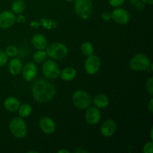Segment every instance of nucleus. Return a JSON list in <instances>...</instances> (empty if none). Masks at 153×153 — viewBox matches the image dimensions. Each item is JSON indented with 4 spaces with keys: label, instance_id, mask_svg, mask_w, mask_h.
I'll list each match as a JSON object with an SVG mask.
<instances>
[{
    "label": "nucleus",
    "instance_id": "obj_1",
    "mask_svg": "<svg viewBox=\"0 0 153 153\" xmlns=\"http://www.w3.org/2000/svg\"><path fill=\"white\" fill-rule=\"evenodd\" d=\"M55 85L44 79H37L34 82L31 88L32 97L40 103H46L51 101L55 97Z\"/></svg>",
    "mask_w": 153,
    "mask_h": 153
},
{
    "label": "nucleus",
    "instance_id": "obj_2",
    "mask_svg": "<svg viewBox=\"0 0 153 153\" xmlns=\"http://www.w3.org/2000/svg\"><path fill=\"white\" fill-rule=\"evenodd\" d=\"M74 10L81 19H88L92 14V0H74Z\"/></svg>",
    "mask_w": 153,
    "mask_h": 153
},
{
    "label": "nucleus",
    "instance_id": "obj_3",
    "mask_svg": "<svg viewBox=\"0 0 153 153\" xmlns=\"http://www.w3.org/2000/svg\"><path fill=\"white\" fill-rule=\"evenodd\" d=\"M46 55L54 60H61L67 56L68 53V49L67 46L62 43H51L49 46H46Z\"/></svg>",
    "mask_w": 153,
    "mask_h": 153
},
{
    "label": "nucleus",
    "instance_id": "obj_4",
    "mask_svg": "<svg viewBox=\"0 0 153 153\" xmlns=\"http://www.w3.org/2000/svg\"><path fill=\"white\" fill-rule=\"evenodd\" d=\"M10 133L16 138H24L27 134V126L22 117H14L9 123Z\"/></svg>",
    "mask_w": 153,
    "mask_h": 153
},
{
    "label": "nucleus",
    "instance_id": "obj_5",
    "mask_svg": "<svg viewBox=\"0 0 153 153\" xmlns=\"http://www.w3.org/2000/svg\"><path fill=\"white\" fill-rule=\"evenodd\" d=\"M150 60L147 55L144 54H136L131 58L129 67L134 71H144L150 67Z\"/></svg>",
    "mask_w": 153,
    "mask_h": 153
},
{
    "label": "nucleus",
    "instance_id": "obj_6",
    "mask_svg": "<svg viewBox=\"0 0 153 153\" xmlns=\"http://www.w3.org/2000/svg\"><path fill=\"white\" fill-rule=\"evenodd\" d=\"M91 97L88 92L82 90L76 91L73 95V102L79 109H87L91 105Z\"/></svg>",
    "mask_w": 153,
    "mask_h": 153
},
{
    "label": "nucleus",
    "instance_id": "obj_7",
    "mask_svg": "<svg viewBox=\"0 0 153 153\" xmlns=\"http://www.w3.org/2000/svg\"><path fill=\"white\" fill-rule=\"evenodd\" d=\"M43 76L49 79H55L60 76V70L56 63L52 60L45 61L42 67Z\"/></svg>",
    "mask_w": 153,
    "mask_h": 153
},
{
    "label": "nucleus",
    "instance_id": "obj_8",
    "mask_svg": "<svg viewBox=\"0 0 153 153\" xmlns=\"http://www.w3.org/2000/svg\"><path fill=\"white\" fill-rule=\"evenodd\" d=\"M101 67V61L97 55H91L88 56L85 62V70L89 75H94L98 73Z\"/></svg>",
    "mask_w": 153,
    "mask_h": 153
},
{
    "label": "nucleus",
    "instance_id": "obj_9",
    "mask_svg": "<svg viewBox=\"0 0 153 153\" xmlns=\"http://www.w3.org/2000/svg\"><path fill=\"white\" fill-rule=\"evenodd\" d=\"M111 19L115 22L121 25H124L129 22L130 15L126 10L120 7H117L112 11Z\"/></svg>",
    "mask_w": 153,
    "mask_h": 153
},
{
    "label": "nucleus",
    "instance_id": "obj_10",
    "mask_svg": "<svg viewBox=\"0 0 153 153\" xmlns=\"http://www.w3.org/2000/svg\"><path fill=\"white\" fill-rule=\"evenodd\" d=\"M16 16L10 10H4L0 13V28L7 29L15 22Z\"/></svg>",
    "mask_w": 153,
    "mask_h": 153
},
{
    "label": "nucleus",
    "instance_id": "obj_11",
    "mask_svg": "<svg viewBox=\"0 0 153 153\" xmlns=\"http://www.w3.org/2000/svg\"><path fill=\"white\" fill-rule=\"evenodd\" d=\"M39 125H40V128L42 130V131L47 134L54 133L55 131V128H56L55 122L49 117H42L40 119V123H39Z\"/></svg>",
    "mask_w": 153,
    "mask_h": 153
},
{
    "label": "nucleus",
    "instance_id": "obj_12",
    "mask_svg": "<svg viewBox=\"0 0 153 153\" xmlns=\"http://www.w3.org/2000/svg\"><path fill=\"white\" fill-rule=\"evenodd\" d=\"M117 130V123L113 120H108L102 125L100 131L103 137H110L114 134Z\"/></svg>",
    "mask_w": 153,
    "mask_h": 153
},
{
    "label": "nucleus",
    "instance_id": "obj_13",
    "mask_svg": "<svg viewBox=\"0 0 153 153\" xmlns=\"http://www.w3.org/2000/svg\"><path fill=\"white\" fill-rule=\"evenodd\" d=\"M85 120L90 125H97L101 120V113L97 108H89L85 113Z\"/></svg>",
    "mask_w": 153,
    "mask_h": 153
},
{
    "label": "nucleus",
    "instance_id": "obj_14",
    "mask_svg": "<svg viewBox=\"0 0 153 153\" xmlns=\"http://www.w3.org/2000/svg\"><path fill=\"white\" fill-rule=\"evenodd\" d=\"M22 76L26 82H31L37 75V67L34 63L29 62L22 69Z\"/></svg>",
    "mask_w": 153,
    "mask_h": 153
},
{
    "label": "nucleus",
    "instance_id": "obj_15",
    "mask_svg": "<svg viewBox=\"0 0 153 153\" xmlns=\"http://www.w3.org/2000/svg\"><path fill=\"white\" fill-rule=\"evenodd\" d=\"M31 43L34 47L38 50H43L47 46L46 37L42 34H34L31 38Z\"/></svg>",
    "mask_w": 153,
    "mask_h": 153
},
{
    "label": "nucleus",
    "instance_id": "obj_16",
    "mask_svg": "<svg viewBox=\"0 0 153 153\" xmlns=\"http://www.w3.org/2000/svg\"><path fill=\"white\" fill-rule=\"evenodd\" d=\"M22 61L19 58H13L10 60L8 64V70L13 76H17L22 72Z\"/></svg>",
    "mask_w": 153,
    "mask_h": 153
},
{
    "label": "nucleus",
    "instance_id": "obj_17",
    "mask_svg": "<svg viewBox=\"0 0 153 153\" xmlns=\"http://www.w3.org/2000/svg\"><path fill=\"white\" fill-rule=\"evenodd\" d=\"M20 102L19 100L14 97H7L4 102V107L7 111L10 112H14L18 110Z\"/></svg>",
    "mask_w": 153,
    "mask_h": 153
},
{
    "label": "nucleus",
    "instance_id": "obj_18",
    "mask_svg": "<svg viewBox=\"0 0 153 153\" xmlns=\"http://www.w3.org/2000/svg\"><path fill=\"white\" fill-rule=\"evenodd\" d=\"M60 76L62 80L65 82H70L76 78V70L73 67H66L62 70L61 73H60Z\"/></svg>",
    "mask_w": 153,
    "mask_h": 153
},
{
    "label": "nucleus",
    "instance_id": "obj_19",
    "mask_svg": "<svg viewBox=\"0 0 153 153\" xmlns=\"http://www.w3.org/2000/svg\"><path fill=\"white\" fill-rule=\"evenodd\" d=\"M94 103L99 108H105L108 106L109 99L105 94H100L94 97Z\"/></svg>",
    "mask_w": 153,
    "mask_h": 153
},
{
    "label": "nucleus",
    "instance_id": "obj_20",
    "mask_svg": "<svg viewBox=\"0 0 153 153\" xmlns=\"http://www.w3.org/2000/svg\"><path fill=\"white\" fill-rule=\"evenodd\" d=\"M25 9V3L23 0H14L11 4V10L13 13L20 14Z\"/></svg>",
    "mask_w": 153,
    "mask_h": 153
},
{
    "label": "nucleus",
    "instance_id": "obj_21",
    "mask_svg": "<svg viewBox=\"0 0 153 153\" xmlns=\"http://www.w3.org/2000/svg\"><path fill=\"white\" fill-rule=\"evenodd\" d=\"M18 111H19V115L21 117H28L31 114L32 108L28 103H24V104L19 105Z\"/></svg>",
    "mask_w": 153,
    "mask_h": 153
},
{
    "label": "nucleus",
    "instance_id": "obj_22",
    "mask_svg": "<svg viewBox=\"0 0 153 153\" xmlns=\"http://www.w3.org/2000/svg\"><path fill=\"white\" fill-rule=\"evenodd\" d=\"M40 23L45 29L47 30L55 29L58 25L56 21H55L54 19H46V18H41L40 19Z\"/></svg>",
    "mask_w": 153,
    "mask_h": 153
},
{
    "label": "nucleus",
    "instance_id": "obj_23",
    "mask_svg": "<svg viewBox=\"0 0 153 153\" xmlns=\"http://www.w3.org/2000/svg\"><path fill=\"white\" fill-rule=\"evenodd\" d=\"M46 57H47V55H46V52L45 51L37 50L33 55V60H34V62L40 64V63H43L46 61Z\"/></svg>",
    "mask_w": 153,
    "mask_h": 153
},
{
    "label": "nucleus",
    "instance_id": "obj_24",
    "mask_svg": "<svg viewBox=\"0 0 153 153\" xmlns=\"http://www.w3.org/2000/svg\"><path fill=\"white\" fill-rule=\"evenodd\" d=\"M82 52L85 56H89L94 54V46L93 44L90 42H85L82 45Z\"/></svg>",
    "mask_w": 153,
    "mask_h": 153
},
{
    "label": "nucleus",
    "instance_id": "obj_25",
    "mask_svg": "<svg viewBox=\"0 0 153 153\" xmlns=\"http://www.w3.org/2000/svg\"><path fill=\"white\" fill-rule=\"evenodd\" d=\"M4 52L7 54V56L12 57V58L17 55V54L19 53V50H18L17 47L16 46H13V45H10V46H7Z\"/></svg>",
    "mask_w": 153,
    "mask_h": 153
},
{
    "label": "nucleus",
    "instance_id": "obj_26",
    "mask_svg": "<svg viewBox=\"0 0 153 153\" xmlns=\"http://www.w3.org/2000/svg\"><path fill=\"white\" fill-rule=\"evenodd\" d=\"M7 59H8V56L5 53V52L0 50V67H3L7 64Z\"/></svg>",
    "mask_w": 153,
    "mask_h": 153
},
{
    "label": "nucleus",
    "instance_id": "obj_27",
    "mask_svg": "<svg viewBox=\"0 0 153 153\" xmlns=\"http://www.w3.org/2000/svg\"><path fill=\"white\" fill-rule=\"evenodd\" d=\"M126 0H108L109 4L111 7H119L123 4Z\"/></svg>",
    "mask_w": 153,
    "mask_h": 153
},
{
    "label": "nucleus",
    "instance_id": "obj_28",
    "mask_svg": "<svg viewBox=\"0 0 153 153\" xmlns=\"http://www.w3.org/2000/svg\"><path fill=\"white\" fill-rule=\"evenodd\" d=\"M146 88L147 91L149 92V94L150 95H152L153 94V78L151 77L149 78V80L147 81L146 84Z\"/></svg>",
    "mask_w": 153,
    "mask_h": 153
},
{
    "label": "nucleus",
    "instance_id": "obj_29",
    "mask_svg": "<svg viewBox=\"0 0 153 153\" xmlns=\"http://www.w3.org/2000/svg\"><path fill=\"white\" fill-rule=\"evenodd\" d=\"M153 152V143L152 141L147 142L143 146V152L144 153H152Z\"/></svg>",
    "mask_w": 153,
    "mask_h": 153
},
{
    "label": "nucleus",
    "instance_id": "obj_30",
    "mask_svg": "<svg viewBox=\"0 0 153 153\" xmlns=\"http://www.w3.org/2000/svg\"><path fill=\"white\" fill-rule=\"evenodd\" d=\"M26 21V17H25L24 15L22 14H19L18 16H16V19H15V22H16L17 23L21 24V23H24V22Z\"/></svg>",
    "mask_w": 153,
    "mask_h": 153
},
{
    "label": "nucleus",
    "instance_id": "obj_31",
    "mask_svg": "<svg viewBox=\"0 0 153 153\" xmlns=\"http://www.w3.org/2000/svg\"><path fill=\"white\" fill-rule=\"evenodd\" d=\"M101 17L102 19V20L108 22V21L111 19V13H109V12H104V13L102 14Z\"/></svg>",
    "mask_w": 153,
    "mask_h": 153
},
{
    "label": "nucleus",
    "instance_id": "obj_32",
    "mask_svg": "<svg viewBox=\"0 0 153 153\" xmlns=\"http://www.w3.org/2000/svg\"><path fill=\"white\" fill-rule=\"evenodd\" d=\"M135 7L138 10H143L145 8V3L141 0H139L135 4Z\"/></svg>",
    "mask_w": 153,
    "mask_h": 153
},
{
    "label": "nucleus",
    "instance_id": "obj_33",
    "mask_svg": "<svg viewBox=\"0 0 153 153\" xmlns=\"http://www.w3.org/2000/svg\"><path fill=\"white\" fill-rule=\"evenodd\" d=\"M29 25H30V27H31V28H38V27L40 26V22H38V21L34 20V21H31Z\"/></svg>",
    "mask_w": 153,
    "mask_h": 153
},
{
    "label": "nucleus",
    "instance_id": "obj_34",
    "mask_svg": "<svg viewBox=\"0 0 153 153\" xmlns=\"http://www.w3.org/2000/svg\"><path fill=\"white\" fill-rule=\"evenodd\" d=\"M147 108L151 114L153 113V99H151V100H149V103H148Z\"/></svg>",
    "mask_w": 153,
    "mask_h": 153
},
{
    "label": "nucleus",
    "instance_id": "obj_35",
    "mask_svg": "<svg viewBox=\"0 0 153 153\" xmlns=\"http://www.w3.org/2000/svg\"><path fill=\"white\" fill-rule=\"evenodd\" d=\"M139 0H128V2L130 3V4L132 6H135V4H137V2Z\"/></svg>",
    "mask_w": 153,
    "mask_h": 153
},
{
    "label": "nucleus",
    "instance_id": "obj_36",
    "mask_svg": "<svg viewBox=\"0 0 153 153\" xmlns=\"http://www.w3.org/2000/svg\"><path fill=\"white\" fill-rule=\"evenodd\" d=\"M141 1H143L145 4H151L153 3V0H141Z\"/></svg>",
    "mask_w": 153,
    "mask_h": 153
},
{
    "label": "nucleus",
    "instance_id": "obj_37",
    "mask_svg": "<svg viewBox=\"0 0 153 153\" xmlns=\"http://www.w3.org/2000/svg\"><path fill=\"white\" fill-rule=\"evenodd\" d=\"M75 152H88V151L84 150V149H81V148H79L77 150L75 151Z\"/></svg>",
    "mask_w": 153,
    "mask_h": 153
},
{
    "label": "nucleus",
    "instance_id": "obj_38",
    "mask_svg": "<svg viewBox=\"0 0 153 153\" xmlns=\"http://www.w3.org/2000/svg\"><path fill=\"white\" fill-rule=\"evenodd\" d=\"M69 153L70 152H69L68 150H67V149H60L59 151H58V153Z\"/></svg>",
    "mask_w": 153,
    "mask_h": 153
},
{
    "label": "nucleus",
    "instance_id": "obj_39",
    "mask_svg": "<svg viewBox=\"0 0 153 153\" xmlns=\"http://www.w3.org/2000/svg\"><path fill=\"white\" fill-rule=\"evenodd\" d=\"M152 131H153V128L152 127L151 128V131H150V137H151V140H153V134H152Z\"/></svg>",
    "mask_w": 153,
    "mask_h": 153
},
{
    "label": "nucleus",
    "instance_id": "obj_40",
    "mask_svg": "<svg viewBox=\"0 0 153 153\" xmlns=\"http://www.w3.org/2000/svg\"><path fill=\"white\" fill-rule=\"evenodd\" d=\"M32 152H34V153H37L38 152H37V151H34V150H32V151H29V152H28V153H32Z\"/></svg>",
    "mask_w": 153,
    "mask_h": 153
},
{
    "label": "nucleus",
    "instance_id": "obj_41",
    "mask_svg": "<svg viewBox=\"0 0 153 153\" xmlns=\"http://www.w3.org/2000/svg\"><path fill=\"white\" fill-rule=\"evenodd\" d=\"M66 1H73L74 0H65Z\"/></svg>",
    "mask_w": 153,
    "mask_h": 153
}]
</instances>
